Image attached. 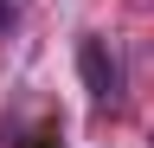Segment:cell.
<instances>
[{
  "label": "cell",
  "mask_w": 154,
  "mask_h": 148,
  "mask_svg": "<svg viewBox=\"0 0 154 148\" xmlns=\"http://www.w3.org/2000/svg\"><path fill=\"white\" fill-rule=\"evenodd\" d=\"M77 71H84V84H90V97L103 103V109H109L116 97H122V65L109 58V45L96 39V32H84V39H77Z\"/></svg>",
  "instance_id": "cell-1"
},
{
  "label": "cell",
  "mask_w": 154,
  "mask_h": 148,
  "mask_svg": "<svg viewBox=\"0 0 154 148\" xmlns=\"http://www.w3.org/2000/svg\"><path fill=\"white\" fill-rule=\"evenodd\" d=\"M19 13H26V0H0V32H7V26L19 20Z\"/></svg>",
  "instance_id": "cell-2"
}]
</instances>
